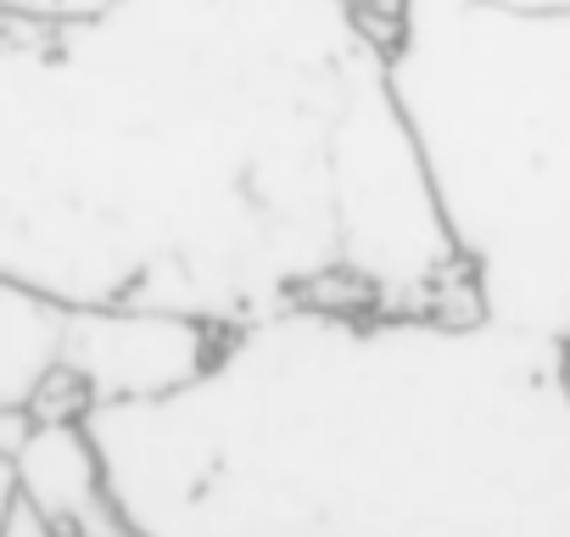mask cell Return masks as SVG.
I'll use <instances>...</instances> for the list:
<instances>
[{
    "label": "cell",
    "instance_id": "obj_1",
    "mask_svg": "<svg viewBox=\"0 0 570 537\" xmlns=\"http://www.w3.org/2000/svg\"><path fill=\"white\" fill-rule=\"evenodd\" d=\"M386 18L358 0H118L0 18V281L224 336L303 314L481 320Z\"/></svg>",
    "mask_w": 570,
    "mask_h": 537
},
{
    "label": "cell",
    "instance_id": "obj_2",
    "mask_svg": "<svg viewBox=\"0 0 570 537\" xmlns=\"http://www.w3.org/2000/svg\"><path fill=\"white\" fill-rule=\"evenodd\" d=\"M140 537H570V342L303 309L90 426Z\"/></svg>",
    "mask_w": 570,
    "mask_h": 537
},
{
    "label": "cell",
    "instance_id": "obj_3",
    "mask_svg": "<svg viewBox=\"0 0 570 537\" xmlns=\"http://www.w3.org/2000/svg\"><path fill=\"white\" fill-rule=\"evenodd\" d=\"M386 68L481 314L570 342V18L397 0Z\"/></svg>",
    "mask_w": 570,
    "mask_h": 537
},
{
    "label": "cell",
    "instance_id": "obj_4",
    "mask_svg": "<svg viewBox=\"0 0 570 537\" xmlns=\"http://www.w3.org/2000/svg\"><path fill=\"white\" fill-rule=\"evenodd\" d=\"M224 331L146 309H68L62 364L35 398L40 426H90L107 409L190 392L224 353Z\"/></svg>",
    "mask_w": 570,
    "mask_h": 537
},
{
    "label": "cell",
    "instance_id": "obj_5",
    "mask_svg": "<svg viewBox=\"0 0 570 537\" xmlns=\"http://www.w3.org/2000/svg\"><path fill=\"white\" fill-rule=\"evenodd\" d=\"M62 336H68V303L0 281V414H29L35 398L51 387L62 364Z\"/></svg>",
    "mask_w": 570,
    "mask_h": 537
},
{
    "label": "cell",
    "instance_id": "obj_6",
    "mask_svg": "<svg viewBox=\"0 0 570 537\" xmlns=\"http://www.w3.org/2000/svg\"><path fill=\"white\" fill-rule=\"evenodd\" d=\"M0 537H140V531L124 520V509H118L112 492L96 498V504L79 509V515L40 520V515L29 509V498H18V492L7 487V498H0Z\"/></svg>",
    "mask_w": 570,
    "mask_h": 537
},
{
    "label": "cell",
    "instance_id": "obj_7",
    "mask_svg": "<svg viewBox=\"0 0 570 537\" xmlns=\"http://www.w3.org/2000/svg\"><path fill=\"white\" fill-rule=\"evenodd\" d=\"M118 0H0V18H29V23H85L101 18Z\"/></svg>",
    "mask_w": 570,
    "mask_h": 537
},
{
    "label": "cell",
    "instance_id": "obj_8",
    "mask_svg": "<svg viewBox=\"0 0 570 537\" xmlns=\"http://www.w3.org/2000/svg\"><path fill=\"white\" fill-rule=\"evenodd\" d=\"M481 7H503L525 18H570V0H481Z\"/></svg>",
    "mask_w": 570,
    "mask_h": 537
},
{
    "label": "cell",
    "instance_id": "obj_9",
    "mask_svg": "<svg viewBox=\"0 0 570 537\" xmlns=\"http://www.w3.org/2000/svg\"><path fill=\"white\" fill-rule=\"evenodd\" d=\"M358 7H370V12H392L397 0H358Z\"/></svg>",
    "mask_w": 570,
    "mask_h": 537
}]
</instances>
